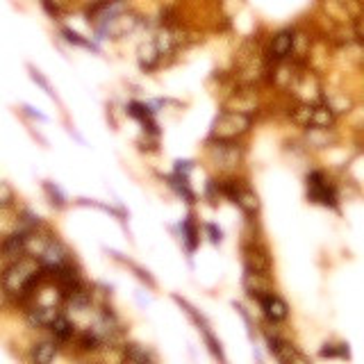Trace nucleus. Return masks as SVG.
I'll list each match as a JSON object with an SVG mask.
<instances>
[{
    "instance_id": "10",
    "label": "nucleus",
    "mask_w": 364,
    "mask_h": 364,
    "mask_svg": "<svg viewBox=\"0 0 364 364\" xmlns=\"http://www.w3.org/2000/svg\"><path fill=\"white\" fill-rule=\"evenodd\" d=\"M48 330H50V335H53V339L59 344L73 341V337H75V323L71 321L66 315H59L53 323H50Z\"/></svg>"
},
{
    "instance_id": "1",
    "label": "nucleus",
    "mask_w": 364,
    "mask_h": 364,
    "mask_svg": "<svg viewBox=\"0 0 364 364\" xmlns=\"http://www.w3.org/2000/svg\"><path fill=\"white\" fill-rule=\"evenodd\" d=\"M44 265L35 255H21L12 260L9 265L0 273V285L5 287L9 298L21 303V305H30L35 301L37 285H42L44 280Z\"/></svg>"
},
{
    "instance_id": "8",
    "label": "nucleus",
    "mask_w": 364,
    "mask_h": 364,
    "mask_svg": "<svg viewBox=\"0 0 364 364\" xmlns=\"http://www.w3.org/2000/svg\"><path fill=\"white\" fill-rule=\"evenodd\" d=\"M244 267L250 273H262V276H271V257L269 253L257 246L250 244L244 248Z\"/></svg>"
},
{
    "instance_id": "9",
    "label": "nucleus",
    "mask_w": 364,
    "mask_h": 364,
    "mask_svg": "<svg viewBox=\"0 0 364 364\" xmlns=\"http://www.w3.org/2000/svg\"><path fill=\"white\" fill-rule=\"evenodd\" d=\"M257 301L262 305V312H265V317L271 323H280V321H285L289 317V305L280 296L273 294V291H269V294H265V296H260Z\"/></svg>"
},
{
    "instance_id": "13",
    "label": "nucleus",
    "mask_w": 364,
    "mask_h": 364,
    "mask_svg": "<svg viewBox=\"0 0 364 364\" xmlns=\"http://www.w3.org/2000/svg\"><path fill=\"white\" fill-rule=\"evenodd\" d=\"M232 200L246 212V214H255V212L260 210V200H257V194L248 187H239L237 185V191L235 196H232Z\"/></svg>"
},
{
    "instance_id": "4",
    "label": "nucleus",
    "mask_w": 364,
    "mask_h": 364,
    "mask_svg": "<svg viewBox=\"0 0 364 364\" xmlns=\"http://www.w3.org/2000/svg\"><path fill=\"white\" fill-rule=\"evenodd\" d=\"M308 196L310 200L321 205H337V189L332 187V182L321 174V171H315V174L308 176Z\"/></svg>"
},
{
    "instance_id": "3",
    "label": "nucleus",
    "mask_w": 364,
    "mask_h": 364,
    "mask_svg": "<svg viewBox=\"0 0 364 364\" xmlns=\"http://www.w3.org/2000/svg\"><path fill=\"white\" fill-rule=\"evenodd\" d=\"M291 119L294 123L303 126V128H312V130H328L335 123V109H332L328 103H301L294 112H291Z\"/></svg>"
},
{
    "instance_id": "12",
    "label": "nucleus",
    "mask_w": 364,
    "mask_h": 364,
    "mask_svg": "<svg viewBox=\"0 0 364 364\" xmlns=\"http://www.w3.org/2000/svg\"><path fill=\"white\" fill-rule=\"evenodd\" d=\"M244 287L250 296H265L271 291V285H269V276H262V273H250L246 271V276H244Z\"/></svg>"
},
{
    "instance_id": "14",
    "label": "nucleus",
    "mask_w": 364,
    "mask_h": 364,
    "mask_svg": "<svg viewBox=\"0 0 364 364\" xmlns=\"http://www.w3.org/2000/svg\"><path fill=\"white\" fill-rule=\"evenodd\" d=\"M121 358L126 362H137V364H146V362H153V353H148L144 346H139V344H126L123 346V353H121Z\"/></svg>"
},
{
    "instance_id": "20",
    "label": "nucleus",
    "mask_w": 364,
    "mask_h": 364,
    "mask_svg": "<svg viewBox=\"0 0 364 364\" xmlns=\"http://www.w3.org/2000/svg\"><path fill=\"white\" fill-rule=\"evenodd\" d=\"M9 303H12V298H9V294L5 291V287L0 285V310H5V308L9 305Z\"/></svg>"
},
{
    "instance_id": "19",
    "label": "nucleus",
    "mask_w": 364,
    "mask_h": 364,
    "mask_svg": "<svg viewBox=\"0 0 364 364\" xmlns=\"http://www.w3.org/2000/svg\"><path fill=\"white\" fill-rule=\"evenodd\" d=\"M353 28H356V37H358V42L364 44V9H362V14L358 16V21L353 23Z\"/></svg>"
},
{
    "instance_id": "18",
    "label": "nucleus",
    "mask_w": 364,
    "mask_h": 364,
    "mask_svg": "<svg viewBox=\"0 0 364 364\" xmlns=\"http://www.w3.org/2000/svg\"><path fill=\"white\" fill-rule=\"evenodd\" d=\"M44 189L48 191V196L53 198V205H57V207H64V205H66V203H64V196L59 194V191H57L53 185H50V182H44Z\"/></svg>"
},
{
    "instance_id": "5",
    "label": "nucleus",
    "mask_w": 364,
    "mask_h": 364,
    "mask_svg": "<svg viewBox=\"0 0 364 364\" xmlns=\"http://www.w3.org/2000/svg\"><path fill=\"white\" fill-rule=\"evenodd\" d=\"M62 310H59V303H42V301H32L25 308V319L32 328H44L48 330L50 323H53Z\"/></svg>"
},
{
    "instance_id": "7",
    "label": "nucleus",
    "mask_w": 364,
    "mask_h": 364,
    "mask_svg": "<svg viewBox=\"0 0 364 364\" xmlns=\"http://www.w3.org/2000/svg\"><path fill=\"white\" fill-rule=\"evenodd\" d=\"M294 50H296V32H294V30H280V32H276L271 37L267 57H269V62L278 64V62H285V59H289Z\"/></svg>"
},
{
    "instance_id": "11",
    "label": "nucleus",
    "mask_w": 364,
    "mask_h": 364,
    "mask_svg": "<svg viewBox=\"0 0 364 364\" xmlns=\"http://www.w3.org/2000/svg\"><path fill=\"white\" fill-rule=\"evenodd\" d=\"M57 353H59V341L46 339V341L35 344L32 351H30V360L39 362V364H48V362H53L57 358Z\"/></svg>"
},
{
    "instance_id": "2",
    "label": "nucleus",
    "mask_w": 364,
    "mask_h": 364,
    "mask_svg": "<svg viewBox=\"0 0 364 364\" xmlns=\"http://www.w3.org/2000/svg\"><path fill=\"white\" fill-rule=\"evenodd\" d=\"M253 116L244 112H235V109H226L221 112L212 126V141H237L244 135L250 133Z\"/></svg>"
},
{
    "instance_id": "17",
    "label": "nucleus",
    "mask_w": 364,
    "mask_h": 364,
    "mask_svg": "<svg viewBox=\"0 0 364 364\" xmlns=\"http://www.w3.org/2000/svg\"><path fill=\"white\" fill-rule=\"evenodd\" d=\"M182 230H185V235H187V239H189V250H194L196 248V237H198V230H196V226H194V221H185V226H182Z\"/></svg>"
},
{
    "instance_id": "16",
    "label": "nucleus",
    "mask_w": 364,
    "mask_h": 364,
    "mask_svg": "<svg viewBox=\"0 0 364 364\" xmlns=\"http://www.w3.org/2000/svg\"><path fill=\"white\" fill-rule=\"evenodd\" d=\"M30 68V75H32V80H35V83L39 85V87H42L44 91H46V94L50 96V98H55L57 100V94H55V91H53V87H50V83H48V80L42 75V71H37L35 66H28Z\"/></svg>"
},
{
    "instance_id": "6",
    "label": "nucleus",
    "mask_w": 364,
    "mask_h": 364,
    "mask_svg": "<svg viewBox=\"0 0 364 364\" xmlns=\"http://www.w3.org/2000/svg\"><path fill=\"white\" fill-rule=\"evenodd\" d=\"M287 89L301 100V103H317L321 98V83L315 73H310V71L298 73L294 80H291V85Z\"/></svg>"
},
{
    "instance_id": "15",
    "label": "nucleus",
    "mask_w": 364,
    "mask_h": 364,
    "mask_svg": "<svg viewBox=\"0 0 364 364\" xmlns=\"http://www.w3.org/2000/svg\"><path fill=\"white\" fill-rule=\"evenodd\" d=\"M62 35H64V39H66L68 44H75V46H80V48H87V50H96V46L91 44V42H87V39H85L83 35H78L75 30L62 28Z\"/></svg>"
},
{
    "instance_id": "21",
    "label": "nucleus",
    "mask_w": 364,
    "mask_h": 364,
    "mask_svg": "<svg viewBox=\"0 0 364 364\" xmlns=\"http://www.w3.org/2000/svg\"><path fill=\"white\" fill-rule=\"evenodd\" d=\"M205 230H207V232H210V235H212L210 239H212V241H214V244H219V241H221V230H217L214 226H205Z\"/></svg>"
}]
</instances>
